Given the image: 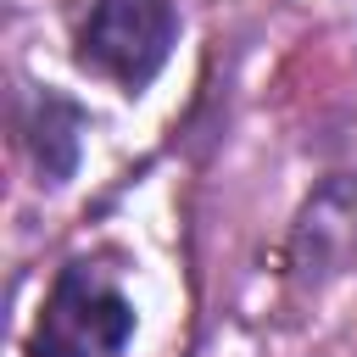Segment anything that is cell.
I'll list each match as a JSON object with an SVG mask.
<instances>
[{
  "label": "cell",
  "mask_w": 357,
  "mask_h": 357,
  "mask_svg": "<svg viewBox=\"0 0 357 357\" xmlns=\"http://www.w3.org/2000/svg\"><path fill=\"white\" fill-rule=\"evenodd\" d=\"M134 329L139 307L123 284V268L106 257H78L56 273L28 335V357H117Z\"/></svg>",
  "instance_id": "obj_1"
},
{
  "label": "cell",
  "mask_w": 357,
  "mask_h": 357,
  "mask_svg": "<svg viewBox=\"0 0 357 357\" xmlns=\"http://www.w3.org/2000/svg\"><path fill=\"white\" fill-rule=\"evenodd\" d=\"M173 0H89V17L78 22V61L106 84L139 95L173 56Z\"/></svg>",
  "instance_id": "obj_2"
},
{
  "label": "cell",
  "mask_w": 357,
  "mask_h": 357,
  "mask_svg": "<svg viewBox=\"0 0 357 357\" xmlns=\"http://www.w3.org/2000/svg\"><path fill=\"white\" fill-rule=\"evenodd\" d=\"M351 245H357V184L335 178L307 201L290 257H296V268H335Z\"/></svg>",
  "instance_id": "obj_3"
},
{
  "label": "cell",
  "mask_w": 357,
  "mask_h": 357,
  "mask_svg": "<svg viewBox=\"0 0 357 357\" xmlns=\"http://www.w3.org/2000/svg\"><path fill=\"white\" fill-rule=\"evenodd\" d=\"M78 128H84L78 106H67L61 95H39V117L28 123V134H33V156H39L45 184H61L73 173V162H78Z\"/></svg>",
  "instance_id": "obj_4"
}]
</instances>
